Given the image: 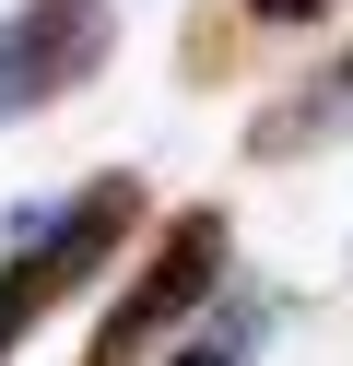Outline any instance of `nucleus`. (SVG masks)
<instances>
[{
  "label": "nucleus",
  "mask_w": 353,
  "mask_h": 366,
  "mask_svg": "<svg viewBox=\"0 0 353 366\" xmlns=\"http://www.w3.org/2000/svg\"><path fill=\"white\" fill-rule=\"evenodd\" d=\"M106 59H118V0H12L0 12V119L83 95Z\"/></svg>",
  "instance_id": "7ed1b4c3"
},
{
  "label": "nucleus",
  "mask_w": 353,
  "mask_h": 366,
  "mask_svg": "<svg viewBox=\"0 0 353 366\" xmlns=\"http://www.w3.org/2000/svg\"><path fill=\"white\" fill-rule=\"evenodd\" d=\"M259 331H271V295H224L165 366H259Z\"/></svg>",
  "instance_id": "39448f33"
},
{
  "label": "nucleus",
  "mask_w": 353,
  "mask_h": 366,
  "mask_svg": "<svg viewBox=\"0 0 353 366\" xmlns=\"http://www.w3.org/2000/svg\"><path fill=\"white\" fill-rule=\"evenodd\" d=\"M235 12H247V24H271V36H306V24H329L342 0H235Z\"/></svg>",
  "instance_id": "423d86ee"
},
{
  "label": "nucleus",
  "mask_w": 353,
  "mask_h": 366,
  "mask_svg": "<svg viewBox=\"0 0 353 366\" xmlns=\"http://www.w3.org/2000/svg\"><path fill=\"white\" fill-rule=\"evenodd\" d=\"M342 130H353V48L318 59L306 83H282V95L247 119V154H259V166H295V154H329Z\"/></svg>",
  "instance_id": "20e7f679"
},
{
  "label": "nucleus",
  "mask_w": 353,
  "mask_h": 366,
  "mask_svg": "<svg viewBox=\"0 0 353 366\" xmlns=\"http://www.w3.org/2000/svg\"><path fill=\"white\" fill-rule=\"evenodd\" d=\"M141 213H153V201H141V177H130V166L83 177L59 213H24L12 260H0V355H24V342H36L47 319H59L71 295H83L94 272L118 260V248H141Z\"/></svg>",
  "instance_id": "f257e3e1"
},
{
  "label": "nucleus",
  "mask_w": 353,
  "mask_h": 366,
  "mask_svg": "<svg viewBox=\"0 0 353 366\" xmlns=\"http://www.w3.org/2000/svg\"><path fill=\"white\" fill-rule=\"evenodd\" d=\"M224 260H235L224 201H188V213H165V224H153V248H141V272L118 284V307L94 319L83 366H165V342H177L188 319H212Z\"/></svg>",
  "instance_id": "f03ea898"
}]
</instances>
